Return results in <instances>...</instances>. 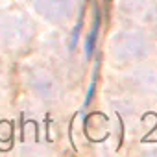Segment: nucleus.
<instances>
[{"label":"nucleus","mask_w":157,"mask_h":157,"mask_svg":"<svg viewBox=\"0 0 157 157\" xmlns=\"http://www.w3.org/2000/svg\"><path fill=\"white\" fill-rule=\"evenodd\" d=\"M76 2L78 0H35V8L44 19L52 22H63L74 13Z\"/></svg>","instance_id":"1"},{"label":"nucleus","mask_w":157,"mask_h":157,"mask_svg":"<svg viewBox=\"0 0 157 157\" xmlns=\"http://www.w3.org/2000/svg\"><path fill=\"white\" fill-rule=\"evenodd\" d=\"M26 22H19V19L15 17H8L4 21H0V35L4 37V41L8 44H17L21 41H26L28 33H22Z\"/></svg>","instance_id":"2"},{"label":"nucleus","mask_w":157,"mask_h":157,"mask_svg":"<svg viewBox=\"0 0 157 157\" xmlns=\"http://www.w3.org/2000/svg\"><path fill=\"white\" fill-rule=\"evenodd\" d=\"M98 26H100V13H96L94 28H93V32H91V35H89V39H87V52H89V54H91L93 48H94V41H96V35H98Z\"/></svg>","instance_id":"3"}]
</instances>
